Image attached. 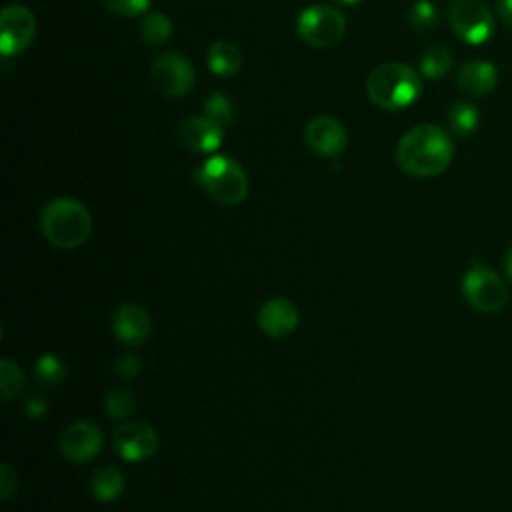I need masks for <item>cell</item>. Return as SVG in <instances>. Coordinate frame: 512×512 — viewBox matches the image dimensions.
Listing matches in <instances>:
<instances>
[{"label": "cell", "mask_w": 512, "mask_h": 512, "mask_svg": "<svg viewBox=\"0 0 512 512\" xmlns=\"http://www.w3.org/2000/svg\"><path fill=\"white\" fill-rule=\"evenodd\" d=\"M394 158L402 172L416 178H432L450 166L454 144L444 128L418 124L398 140Z\"/></svg>", "instance_id": "1"}, {"label": "cell", "mask_w": 512, "mask_h": 512, "mask_svg": "<svg viewBox=\"0 0 512 512\" xmlns=\"http://www.w3.org/2000/svg\"><path fill=\"white\" fill-rule=\"evenodd\" d=\"M422 80L414 68L402 62L376 66L366 80L368 98L384 110H400L418 100Z\"/></svg>", "instance_id": "2"}, {"label": "cell", "mask_w": 512, "mask_h": 512, "mask_svg": "<svg viewBox=\"0 0 512 512\" xmlns=\"http://www.w3.org/2000/svg\"><path fill=\"white\" fill-rule=\"evenodd\" d=\"M44 238L56 248H76L86 242L92 230V218L86 206L74 198H56L40 214Z\"/></svg>", "instance_id": "3"}, {"label": "cell", "mask_w": 512, "mask_h": 512, "mask_svg": "<svg viewBox=\"0 0 512 512\" xmlns=\"http://www.w3.org/2000/svg\"><path fill=\"white\" fill-rule=\"evenodd\" d=\"M194 180L224 206H236L248 194V178L242 166L228 156H210L194 170Z\"/></svg>", "instance_id": "4"}, {"label": "cell", "mask_w": 512, "mask_h": 512, "mask_svg": "<svg viewBox=\"0 0 512 512\" xmlns=\"http://www.w3.org/2000/svg\"><path fill=\"white\" fill-rule=\"evenodd\" d=\"M462 294L466 302L482 314H494L504 308L508 288L504 280L488 266L472 262L462 278Z\"/></svg>", "instance_id": "5"}, {"label": "cell", "mask_w": 512, "mask_h": 512, "mask_svg": "<svg viewBox=\"0 0 512 512\" xmlns=\"http://www.w3.org/2000/svg\"><path fill=\"white\" fill-rule=\"evenodd\" d=\"M296 32L312 48H330L346 32V18L330 6H310L300 12Z\"/></svg>", "instance_id": "6"}, {"label": "cell", "mask_w": 512, "mask_h": 512, "mask_svg": "<svg viewBox=\"0 0 512 512\" xmlns=\"http://www.w3.org/2000/svg\"><path fill=\"white\" fill-rule=\"evenodd\" d=\"M448 20L452 32L472 46L484 44L494 34V16L480 0H454Z\"/></svg>", "instance_id": "7"}, {"label": "cell", "mask_w": 512, "mask_h": 512, "mask_svg": "<svg viewBox=\"0 0 512 512\" xmlns=\"http://www.w3.org/2000/svg\"><path fill=\"white\" fill-rule=\"evenodd\" d=\"M150 80L166 98H182L194 88V68L186 56L166 52L152 62Z\"/></svg>", "instance_id": "8"}, {"label": "cell", "mask_w": 512, "mask_h": 512, "mask_svg": "<svg viewBox=\"0 0 512 512\" xmlns=\"http://www.w3.org/2000/svg\"><path fill=\"white\" fill-rule=\"evenodd\" d=\"M36 34L34 14L20 6L10 4L0 12V52L2 56H14L24 52Z\"/></svg>", "instance_id": "9"}, {"label": "cell", "mask_w": 512, "mask_h": 512, "mask_svg": "<svg viewBox=\"0 0 512 512\" xmlns=\"http://www.w3.org/2000/svg\"><path fill=\"white\" fill-rule=\"evenodd\" d=\"M158 434L144 422H128L114 432V450L126 462H142L156 454Z\"/></svg>", "instance_id": "10"}, {"label": "cell", "mask_w": 512, "mask_h": 512, "mask_svg": "<svg viewBox=\"0 0 512 512\" xmlns=\"http://www.w3.org/2000/svg\"><path fill=\"white\" fill-rule=\"evenodd\" d=\"M224 128L208 116H188L176 126V140L182 148L198 154H208L220 148Z\"/></svg>", "instance_id": "11"}, {"label": "cell", "mask_w": 512, "mask_h": 512, "mask_svg": "<svg viewBox=\"0 0 512 512\" xmlns=\"http://www.w3.org/2000/svg\"><path fill=\"white\" fill-rule=\"evenodd\" d=\"M102 448V432L98 426L86 420L70 424L60 436V450L64 458L72 462H88Z\"/></svg>", "instance_id": "12"}, {"label": "cell", "mask_w": 512, "mask_h": 512, "mask_svg": "<svg viewBox=\"0 0 512 512\" xmlns=\"http://www.w3.org/2000/svg\"><path fill=\"white\" fill-rule=\"evenodd\" d=\"M308 148L320 156H338L348 142L344 126L332 116H316L304 128Z\"/></svg>", "instance_id": "13"}, {"label": "cell", "mask_w": 512, "mask_h": 512, "mask_svg": "<svg viewBox=\"0 0 512 512\" xmlns=\"http://www.w3.org/2000/svg\"><path fill=\"white\" fill-rule=\"evenodd\" d=\"M298 320V308L286 298H272L258 312V324L270 338H286L296 330Z\"/></svg>", "instance_id": "14"}, {"label": "cell", "mask_w": 512, "mask_h": 512, "mask_svg": "<svg viewBox=\"0 0 512 512\" xmlns=\"http://www.w3.org/2000/svg\"><path fill=\"white\" fill-rule=\"evenodd\" d=\"M112 328H114V334L118 340L136 346V344H142L150 336L152 322H150L146 308H142L138 304H122L114 312Z\"/></svg>", "instance_id": "15"}, {"label": "cell", "mask_w": 512, "mask_h": 512, "mask_svg": "<svg viewBox=\"0 0 512 512\" xmlns=\"http://www.w3.org/2000/svg\"><path fill=\"white\" fill-rule=\"evenodd\" d=\"M456 84L468 96H486L498 84V70L488 60H470L460 66Z\"/></svg>", "instance_id": "16"}, {"label": "cell", "mask_w": 512, "mask_h": 512, "mask_svg": "<svg viewBox=\"0 0 512 512\" xmlns=\"http://www.w3.org/2000/svg\"><path fill=\"white\" fill-rule=\"evenodd\" d=\"M208 66L216 76H234L242 66V54L234 44L218 40L208 48Z\"/></svg>", "instance_id": "17"}, {"label": "cell", "mask_w": 512, "mask_h": 512, "mask_svg": "<svg viewBox=\"0 0 512 512\" xmlns=\"http://www.w3.org/2000/svg\"><path fill=\"white\" fill-rule=\"evenodd\" d=\"M480 124V114H478V108L468 102V100H458L450 106L448 110V126L450 130L460 136V138H466L470 134L476 132Z\"/></svg>", "instance_id": "18"}, {"label": "cell", "mask_w": 512, "mask_h": 512, "mask_svg": "<svg viewBox=\"0 0 512 512\" xmlns=\"http://www.w3.org/2000/svg\"><path fill=\"white\" fill-rule=\"evenodd\" d=\"M124 490V476L118 468L114 466H102L100 470L94 472L92 476V494L102 500L110 502L116 500Z\"/></svg>", "instance_id": "19"}, {"label": "cell", "mask_w": 512, "mask_h": 512, "mask_svg": "<svg viewBox=\"0 0 512 512\" xmlns=\"http://www.w3.org/2000/svg\"><path fill=\"white\" fill-rule=\"evenodd\" d=\"M450 68H452V52L442 44L428 46L420 56V72L428 80L444 78L450 72Z\"/></svg>", "instance_id": "20"}, {"label": "cell", "mask_w": 512, "mask_h": 512, "mask_svg": "<svg viewBox=\"0 0 512 512\" xmlns=\"http://www.w3.org/2000/svg\"><path fill=\"white\" fill-rule=\"evenodd\" d=\"M172 38V22L162 12H152L142 22V40L150 46H162Z\"/></svg>", "instance_id": "21"}, {"label": "cell", "mask_w": 512, "mask_h": 512, "mask_svg": "<svg viewBox=\"0 0 512 512\" xmlns=\"http://www.w3.org/2000/svg\"><path fill=\"white\" fill-rule=\"evenodd\" d=\"M134 406H136V398L128 388H114L106 394V400H104L106 414L116 420L126 418L134 410Z\"/></svg>", "instance_id": "22"}, {"label": "cell", "mask_w": 512, "mask_h": 512, "mask_svg": "<svg viewBox=\"0 0 512 512\" xmlns=\"http://www.w3.org/2000/svg\"><path fill=\"white\" fill-rule=\"evenodd\" d=\"M438 8L436 4H432L430 0H420L416 2L410 12H408V22L414 30L418 32H428L432 28H436L438 24Z\"/></svg>", "instance_id": "23"}, {"label": "cell", "mask_w": 512, "mask_h": 512, "mask_svg": "<svg viewBox=\"0 0 512 512\" xmlns=\"http://www.w3.org/2000/svg\"><path fill=\"white\" fill-rule=\"evenodd\" d=\"M24 386V374L22 370L10 362V360H2L0 362V388H2V400H10L12 396H16Z\"/></svg>", "instance_id": "24"}, {"label": "cell", "mask_w": 512, "mask_h": 512, "mask_svg": "<svg viewBox=\"0 0 512 512\" xmlns=\"http://www.w3.org/2000/svg\"><path fill=\"white\" fill-rule=\"evenodd\" d=\"M66 376V368L62 364V360L58 356L52 354H44L38 362H36V378L44 384V386H54L58 382H62Z\"/></svg>", "instance_id": "25"}, {"label": "cell", "mask_w": 512, "mask_h": 512, "mask_svg": "<svg viewBox=\"0 0 512 512\" xmlns=\"http://www.w3.org/2000/svg\"><path fill=\"white\" fill-rule=\"evenodd\" d=\"M204 112L206 116L216 122L218 126L226 128L230 122H232V114H234V108H232V102L224 96V94H212L206 102H204Z\"/></svg>", "instance_id": "26"}, {"label": "cell", "mask_w": 512, "mask_h": 512, "mask_svg": "<svg viewBox=\"0 0 512 512\" xmlns=\"http://www.w3.org/2000/svg\"><path fill=\"white\" fill-rule=\"evenodd\" d=\"M106 8L118 16L126 18H136L144 14L150 6V0H104Z\"/></svg>", "instance_id": "27"}, {"label": "cell", "mask_w": 512, "mask_h": 512, "mask_svg": "<svg viewBox=\"0 0 512 512\" xmlns=\"http://www.w3.org/2000/svg\"><path fill=\"white\" fill-rule=\"evenodd\" d=\"M114 370L122 376V378H134L138 372H140V360L132 354H126V356H120L114 364Z\"/></svg>", "instance_id": "28"}, {"label": "cell", "mask_w": 512, "mask_h": 512, "mask_svg": "<svg viewBox=\"0 0 512 512\" xmlns=\"http://www.w3.org/2000/svg\"><path fill=\"white\" fill-rule=\"evenodd\" d=\"M16 486H18L16 474L12 472V468L8 464H2L0 466V496L4 500L10 498L16 492Z\"/></svg>", "instance_id": "29"}, {"label": "cell", "mask_w": 512, "mask_h": 512, "mask_svg": "<svg viewBox=\"0 0 512 512\" xmlns=\"http://www.w3.org/2000/svg\"><path fill=\"white\" fill-rule=\"evenodd\" d=\"M496 12H498L500 20H502L508 28H512V0H498Z\"/></svg>", "instance_id": "30"}, {"label": "cell", "mask_w": 512, "mask_h": 512, "mask_svg": "<svg viewBox=\"0 0 512 512\" xmlns=\"http://www.w3.org/2000/svg\"><path fill=\"white\" fill-rule=\"evenodd\" d=\"M26 408H28V416L38 418V416H42V414H44L46 404H44V400H40V398H32V400H28Z\"/></svg>", "instance_id": "31"}, {"label": "cell", "mask_w": 512, "mask_h": 512, "mask_svg": "<svg viewBox=\"0 0 512 512\" xmlns=\"http://www.w3.org/2000/svg\"><path fill=\"white\" fill-rule=\"evenodd\" d=\"M504 268H506V276H508V280L512 282V246H510V248H508V252H506Z\"/></svg>", "instance_id": "32"}, {"label": "cell", "mask_w": 512, "mask_h": 512, "mask_svg": "<svg viewBox=\"0 0 512 512\" xmlns=\"http://www.w3.org/2000/svg\"><path fill=\"white\" fill-rule=\"evenodd\" d=\"M336 2H340V4H356L360 0H336Z\"/></svg>", "instance_id": "33"}]
</instances>
